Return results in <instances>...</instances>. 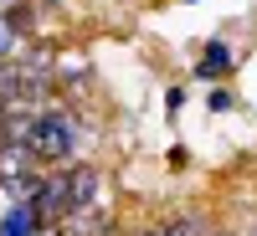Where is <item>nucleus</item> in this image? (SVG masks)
Here are the masks:
<instances>
[{"label":"nucleus","mask_w":257,"mask_h":236,"mask_svg":"<svg viewBox=\"0 0 257 236\" xmlns=\"http://www.w3.org/2000/svg\"><path fill=\"white\" fill-rule=\"evenodd\" d=\"M36 164L41 159L31 154V144H0V185H6L11 200H31L36 195V185H41Z\"/></svg>","instance_id":"f257e3e1"},{"label":"nucleus","mask_w":257,"mask_h":236,"mask_svg":"<svg viewBox=\"0 0 257 236\" xmlns=\"http://www.w3.org/2000/svg\"><path fill=\"white\" fill-rule=\"evenodd\" d=\"M31 154L41 164H67L72 159V113H41L31 134Z\"/></svg>","instance_id":"f03ea898"},{"label":"nucleus","mask_w":257,"mask_h":236,"mask_svg":"<svg viewBox=\"0 0 257 236\" xmlns=\"http://www.w3.org/2000/svg\"><path fill=\"white\" fill-rule=\"evenodd\" d=\"M67 180H72V169L62 164L57 175H47V180L36 185V195H31V210L41 216V226H47V221H62V216H67Z\"/></svg>","instance_id":"7ed1b4c3"},{"label":"nucleus","mask_w":257,"mask_h":236,"mask_svg":"<svg viewBox=\"0 0 257 236\" xmlns=\"http://www.w3.org/2000/svg\"><path fill=\"white\" fill-rule=\"evenodd\" d=\"M26 103V67L0 57V108H21Z\"/></svg>","instance_id":"20e7f679"},{"label":"nucleus","mask_w":257,"mask_h":236,"mask_svg":"<svg viewBox=\"0 0 257 236\" xmlns=\"http://www.w3.org/2000/svg\"><path fill=\"white\" fill-rule=\"evenodd\" d=\"M0 236H41V216L31 210V200H16L0 221Z\"/></svg>","instance_id":"39448f33"},{"label":"nucleus","mask_w":257,"mask_h":236,"mask_svg":"<svg viewBox=\"0 0 257 236\" xmlns=\"http://www.w3.org/2000/svg\"><path fill=\"white\" fill-rule=\"evenodd\" d=\"M231 67V52L221 47V41H216V47H206V57H201V77H221Z\"/></svg>","instance_id":"423d86ee"},{"label":"nucleus","mask_w":257,"mask_h":236,"mask_svg":"<svg viewBox=\"0 0 257 236\" xmlns=\"http://www.w3.org/2000/svg\"><path fill=\"white\" fill-rule=\"evenodd\" d=\"M206 226H201V216H180V221H170L160 236H201Z\"/></svg>","instance_id":"0eeeda50"},{"label":"nucleus","mask_w":257,"mask_h":236,"mask_svg":"<svg viewBox=\"0 0 257 236\" xmlns=\"http://www.w3.org/2000/svg\"><path fill=\"white\" fill-rule=\"evenodd\" d=\"M11 47H16V26L6 21V11H0V57H11Z\"/></svg>","instance_id":"6e6552de"},{"label":"nucleus","mask_w":257,"mask_h":236,"mask_svg":"<svg viewBox=\"0 0 257 236\" xmlns=\"http://www.w3.org/2000/svg\"><path fill=\"white\" fill-rule=\"evenodd\" d=\"M144 236H160V231H144Z\"/></svg>","instance_id":"1a4fd4ad"}]
</instances>
